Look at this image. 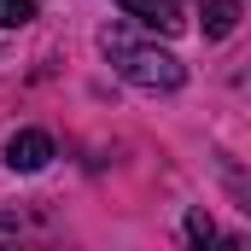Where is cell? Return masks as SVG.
I'll use <instances>...</instances> for the list:
<instances>
[{"label":"cell","instance_id":"cell-5","mask_svg":"<svg viewBox=\"0 0 251 251\" xmlns=\"http://www.w3.org/2000/svg\"><path fill=\"white\" fill-rule=\"evenodd\" d=\"M35 18V0H0V29H18Z\"/></svg>","mask_w":251,"mask_h":251},{"label":"cell","instance_id":"cell-6","mask_svg":"<svg viewBox=\"0 0 251 251\" xmlns=\"http://www.w3.org/2000/svg\"><path fill=\"white\" fill-rule=\"evenodd\" d=\"M187 234H193V240H210V216H204V210H193V216H187Z\"/></svg>","mask_w":251,"mask_h":251},{"label":"cell","instance_id":"cell-1","mask_svg":"<svg viewBox=\"0 0 251 251\" xmlns=\"http://www.w3.org/2000/svg\"><path fill=\"white\" fill-rule=\"evenodd\" d=\"M105 59L117 64V76H128L134 88H181V64L176 53H164V47H152V41H134L128 29H105Z\"/></svg>","mask_w":251,"mask_h":251},{"label":"cell","instance_id":"cell-4","mask_svg":"<svg viewBox=\"0 0 251 251\" xmlns=\"http://www.w3.org/2000/svg\"><path fill=\"white\" fill-rule=\"evenodd\" d=\"M234 24H240V0H204V35L210 41L234 35Z\"/></svg>","mask_w":251,"mask_h":251},{"label":"cell","instance_id":"cell-3","mask_svg":"<svg viewBox=\"0 0 251 251\" xmlns=\"http://www.w3.org/2000/svg\"><path fill=\"white\" fill-rule=\"evenodd\" d=\"M128 18H140L146 29H164V35H176L181 29V12H176V0H123Z\"/></svg>","mask_w":251,"mask_h":251},{"label":"cell","instance_id":"cell-2","mask_svg":"<svg viewBox=\"0 0 251 251\" xmlns=\"http://www.w3.org/2000/svg\"><path fill=\"white\" fill-rule=\"evenodd\" d=\"M47 158H53V140H47L41 128H18V134L6 140V164H12L18 176H35Z\"/></svg>","mask_w":251,"mask_h":251}]
</instances>
